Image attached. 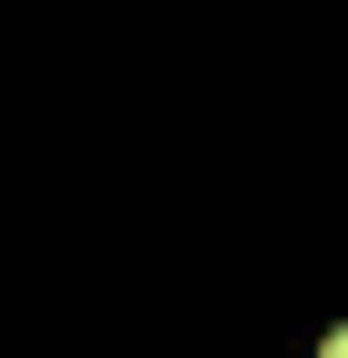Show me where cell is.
Listing matches in <instances>:
<instances>
[{
    "label": "cell",
    "mask_w": 348,
    "mask_h": 358,
    "mask_svg": "<svg viewBox=\"0 0 348 358\" xmlns=\"http://www.w3.org/2000/svg\"><path fill=\"white\" fill-rule=\"evenodd\" d=\"M319 358H348V329H329V339H319Z\"/></svg>",
    "instance_id": "6da1fadb"
}]
</instances>
